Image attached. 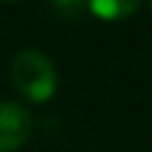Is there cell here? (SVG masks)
<instances>
[{
	"label": "cell",
	"instance_id": "obj_1",
	"mask_svg": "<svg viewBox=\"0 0 152 152\" xmlns=\"http://www.w3.org/2000/svg\"><path fill=\"white\" fill-rule=\"evenodd\" d=\"M14 85L25 99L34 103H45L56 92V69L52 61L38 49H23L11 63Z\"/></svg>",
	"mask_w": 152,
	"mask_h": 152
},
{
	"label": "cell",
	"instance_id": "obj_2",
	"mask_svg": "<svg viewBox=\"0 0 152 152\" xmlns=\"http://www.w3.org/2000/svg\"><path fill=\"white\" fill-rule=\"evenodd\" d=\"M31 132V114L14 101H0V152H14Z\"/></svg>",
	"mask_w": 152,
	"mask_h": 152
},
{
	"label": "cell",
	"instance_id": "obj_3",
	"mask_svg": "<svg viewBox=\"0 0 152 152\" xmlns=\"http://www.w3.org/2000/svg\"><path fill=\"white\" fill-rule=\"evenodd\" d=\"M139 7L141 5L137 0H99V2H90L87 11H92L101 20H123L130 18Z\"/></svg>",
	"mask_w": 152,
	"mask_h": 152
},
{
	"label": "cell",
	"instance_id": "obj_4",
	"mask_svg": "<svg viewBox=\"0 0 152 152\" xmlns=\"http://www.w3.org/2000/svg\"><path fill=\"white\" fill-rule=\"evenodd\" d=\"M54 9L56 11H61L65 18H78L81 16V11H85L87 9V5H83V2H56L54 5Z\"/></svg>",
	"mask_w": 152,
	"mask_h": 152
},
{
	"label": "cell",
	"instance_id": "obj_5",
	"mask_svg": "<svg viewBox=\"0 0 152 152\" xmlns=\"http://www.w3.org/2000/svg\"><path fill=\"white\" fill-rule=\"evenodd\" d=\"M150 9H152V5H150Z\"/></svg>",
	"mask_w": 152,
	"mask_h": 152
}]
</instances>
